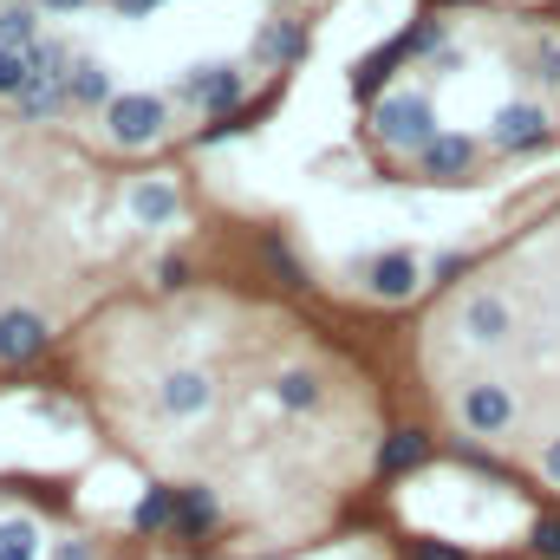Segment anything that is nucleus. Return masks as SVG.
Here are the masks:
<instances>
[{"label": "nucleus", "mask_w": 560, "mask_h": 560, "mask_svg": "<svg viewBox=\"0 0 560 560\" xmlns=\"http://www.w3.org/2000/svg\"><path fill=\"white\" fill-rule=\"evenodd\" d=\"M105 131H112V143H125V150L156 143L170 131V98H156V92H118L105 105Z\"/></svg>", "instance_id": "obj_1"}, {"label": "nucleus", "mask_w": 560, "mask_h": 560, "mask_svg": "<svg viewBox=\"0 0 560 560\" xmlns=\"http://www.w3.org/2000/svg\"><path fill=\"white\" fill-rule=\"evenodd\" d=\"M372 131L385 143H398V150H423V143L436 138V112H430L423 92H385L372 105Z\"/></svg>", "instance_id": "obj_2"}, {"label": "nucleus", "mask_w": 560, "mask_h": 560, "mask_svg": "<svg viewBox=\"0 0 560 560\" xmlns=\"http://www.w3.org/2000/svg\"><path fill=\"white\" fill-rule=\"evenodd\" d=\"M359 280H365L372 300H411V293L423 287V268H418V255L392 248V255H372V261L359 268Z\"/></svg>", "instance_id": "obj_3"}, {"label": "nucleus", "mask_w": 560, "mask_h": 560, "mask_svg": "<svg viewBox=\"0 0 560 560\" xmlns=\"http://www.w3.org/2000/svg\"><path fill=\"white\" fill-rule=\"evenodd\" d=\"M541 138H548V112L541 105H502L495 112V125H489V143L495 150H541Z\"/></svg>", "instance_id": "obj_4"}, {"label": "nucleus", "mask_w": 560, "mask_h": 560, "mask_svg": "<svg viewBox=\"0 0 560 560\" xmlns=\"http://www.w3.org/2000/svg\"><path fill=\"white\" fill-rule=\"evenodd\" d=\"M463 423H469L476 436H502V430L515 423L509 385H469V392H463Z\"/></svg>", "instance_id": "obj_5"}, {"label": "nucleus", "mask_w": 560, "mask_h": 560, "mask_svg": "<svg viewBox=\"0 0 560 560\" xmlns=\"http://www.w3.org/2000/svg\"><path fill=\"white\" fill-rule=\"evenodd\" d=\"M46 352V319L26 313V306H7L0 313V359L20 365V359H39Z\"/></svg>", "instance_id": "obj_6"}, {"label": "nucleus", "mask_w": 560, "mask_h": 560, "mask_svg": "<svg viewBox=\"0 0 560 560\" xmlns=\"http://www.w3.org/2000/svg\"><path fill=\"white\" fill-rule=\"evenodd\" d=\"M509 326H515V313H509V300H495V293H476V300L463 306V332H469L476 346H502Z\"/></svg>", "instance_id": "obj_7"}, {"label": "nucleus", "mask_w": 560, "mask_h": 560, "mask_svg": "<svg viewBox=\"0 0 560 560\" xmlns=\"http://www.w3.org/2000/svg\"><path fill=\"white\" fill-rule=\"evenodd\" d=\"M209 398H215V392H209L202 372H170L163 392H156V405H163L170 418H196V411H209Z\"/></svg>", "instance_id": "obj_8"}, {"label": "nucleus", "mask_w": 560, "mask_h": 560, "mask_svg": "<svg viewBox=\"0 0 560 560\" xmlns=\"http://www.w3.org/2000/svg\"><path fill=\"white\" fill-rule=\"evenodd\" d=\"M418 163H423V176H463V170L476 163V143L456 138V131H436V138L418 150Z\"/></svg>", "instance_id": "obj_9"}, {"label": "nucleus", "mask_w": 560, "mask_h": 560, "mask_svg": "<svg viewBox=\"0 0 560 560\" xmlns=\"http://www.w3.org/2000/svg\"><path fill=\"white\" fill-rule=\"evenodd\" d=\"M306 52V26L300 20H275V26H261V39H255V59H268V66H293Z\"/></svg>", "instance_id": "obj_10"}, {"label": "nucleus", "mask_w": 560, "mask_h": 560, "mask_svg": "<svg viewBox=\"0 0 560 560\" xmlns=\"http://www.w3.org/2000/svg\"><path fill=\"white\" fill-rule=\"evenodd\" d=\"M66 98H72V105H92V112H105L118 92H112V72H105V66L79 59V66H72V79H66Z\"/></svg>", "instance_id": "obj_11"}, {"label": "nucleus", "mask_w": 560, "mask_h": 560, "mask_svg": "<svg viewBox=\"0 0 560 560\" xmlns=\"http://www.w3.org/2000/svg\"><path fill=\"white\" fill-rule=\"evenodd\" d=\"M423 456H430V436H423V430H398V436H385L378 469H385V476H398V469H418Z\"/></svg>", "instance_id": "obj_12"}, {"label": "nucleus", "mask_w": 560, "mask_h": 560, "mask_svg": "<svg viewBox=\"0 0 560 560\" xmlns=\"http://www.w3.org/2000/svg\"><path fill=\"white\" fill-rule=\"evenodd\" d=\"M242 92H248L242 66H215V72H209V98H202V112H209V118H229V112L242 105Z\"/></svg>", "instance_id": "obj_13"}, {"label": "nucleus", "mask_w": 560, "mask_h": 560, "mask_svg": "<svg viewBox=\"0 0 560 560\" xmlns=\"http://www.w3.org/2000/svg\"><path fill=\"white\" fill-rule=\"evenodd\" d=\"M131 215L150 222V229H156V222H176V189H170V183H138V189H131Z\"/></svg>", "instance_id": "obj_14"}, {"label": "nucleus", "mask_w": 560, "mask_h": 560, "mask_svg": "<svg viewBox=\"0 0 560 560\" xmlns=\"http://www.w3.org/2000/svg\"><path fill=\"white\" fill-rule=\"evenodd\" d=\"M39 39V7L33 0H7L0 7V46H33Z\"/></svg>", "instance_id": "obj_15"}, {"label": "nucleus", "mask_w": 560, "mask_h": 560, "mask_svg": "<svg viewBox=\"0 0 560 560\" xmlns=\"http://www.w3.org/2000/svg\"><path fill=\"white\" fill-rule=\"evenodd\" d=\"M13 105H20V118H46V112H59V105H72V98H66V79H46V72H39Z\"/></svg>", "instance_id": "obj_16"}, {"label": "nucleus", "mask_w": 560, "mask_h": 560, "mask_svg": "<svg viewBox=\"0 0 560 560\" xmlns=\"http://www.w3.org/2000/svg\"><path fill=\"white\" fill-rule=\"evenodd\" d=\"M215 528V502L202 489H176V535H209Z\"/></svg>", "instance_id": "obj_17"}, {"label": "nucleus", "mask_w": 560, "mask_h": 560, "mask_svg": "<svg viewBox=\"0 0 560 560\" xmlns=\"http://www.w3.org/2000/svg\"><path fill=\"white\" fill-rule=\"evenodd\" d=\"M33 79H39L33 52H26V46H0V98H20Z\"/></svg>", "instance_id": "obj_18"}, {"label": "nucleus", "mask_w": 560, "mask_h": 560, "mask_svg": "<svg viewBox=\"0 0 560 560\" xmlns=\"http://www.w3.org/2000/svg\"><path fill=\"white\" fill-rule=\"evenodd\" d=\"M275 398L287 405V411H313V405H319V378H313V372H280Z\"/></svg>", "instance_id": "obj_19"}, {"label": "nucleus", "mask_w": 560, "mask_h": 560, "mask_svg": "<svg viewBox=\"0 0 560 560\" xmlns=\"http://www.w3.org/2000/svg\"><path fill=\"white\" fill-rule=\"evenodd\" d=\"M0 560H39V535L26 522H7L0 528Z\"/></svg>", "instance_id": "obj_20"}, {"label": "nucleus", "mask_w": 560, "mask_h": 560, "mask_svg": "<svg viewBox=\"0 0 560 560\" xmlns=\"http://www.w3.org/2000/svg\"><path fill=\"white\" fill-rule=\"evenodd\" d=\"M138 528L150 535V528H176V489H156L150 502L138 509Z\"/></svg>", "instance_id": "obj_21"}, {"label": "nucleus", "mask_w": 560, "mask_h": 560, "mask_svg": "<svg viewBox=\"0 0 560 560\" xmlns=\"http://www.w3.org/2000/svg\"><path fill=\"white\" fill-rule=\"evenodd\" d=\"M261 255H268V261H275L280 275H287V287H306V275H300V261H293V255H287V242H268V248H261Z\"/></svg>", "instance_id": "obj_22"}, {"label": "nucleus", "mask_w": 560, "mask_h": 560, "mask_svg": "<svg viewBox=\"0 0 560 560\" xmlns=\"http://www.w3.org/2000/svg\"><path fill=\"white\" fill-rule=\"evenodd\" d=\"M535 555L560 560V522H541V528H535Z\"/></svg>", "instance_id": "obj_23"}, {"label": "nucleus", "mask_w": 560, "mask_h": 560, "mask_svg": "<svg viewBox=\"0 0 560 560\" xmlns=\"http://www.w3.org/2000/svg\"><path fill=\"white\" fill-rule=\"evenodd\" d=\"M535 66H541V72L560 85V39H541V59H535Z\"/></svg>", "instance_id": "obj_24"}, {"label": "nucleus", "mask_w": 560, "mask_h": 560, "mask_svg": "<svg viewBox=\"0 0 560 560\" xmlns=\"http://www.w3.org/2000/svg\"><path fill=\"white\" fill-rule=\"evenodd\" d=\"M183 280H189V261H163L156 268V287H183Z\"/></svg>", "instance_id": "obj_25"}, {"label": "nucleus", "mask_w": 560, "mask_h": 560, "mask_svg": "<svg viewBox=\"0 0 560 560\" xmlns=\"http://www.w3.org/2000/svg\"><path fill=\"white\" fill-rule=\"evenodd\" d=\"M450 275H463V255H436L430 261V280H450Z\"/></svg>", "instance_id": "obj_26"}, {"label": "nucleus", "mask_w": 560, "mask_h": 560, "mask_svg": "<svg viewBox=\"0 0 560 560\" xmlns=\"http://www.w3.org/2000/svg\"><path fill=\"white\" fill-rule=\"evenodd\" d=\"M112 7H118V13H125V20H143V13H156V7H163V0H112Z\"/></svg>", "instance_id": "obj_27"}, {"label": "nucleus", "mask_w": 560, "mask_h": 560, "mask_svg": "<svg viewBox=\"0 0 560 560\" xmlns=\"http://www.w3.org/2000/svg\"><path fill=\"white\" fill-rule=\"evenodd\" d=\"M52 560H92V548H85V541H59V548H52Z\"/></svg>", "instance_id": "obj_28"}, {"label": "nucleus", "mask_w": 560, "mask_h": 560, "mask_svg": "<svg viewBox=\"0 0 560 560\" xmlns=\"http://www.w3.org/2000/svg\"><path fill=\"white\" fill-rule=\"evenodd\" d=\"M541 469H548V476H555V482H560V436H555V443H548V450H541Z\"/></svg>", "instance_id": "obj_29"}, {"label": "nucleus", "mask_w": 560, "mask_h": 560, "mask_svg": "<svg viewBox=\"0 0 560 560\" xmlns=\"http://www.w3.org/2000/svg\"><path fill=\"white\" fill-rule=\"evenodd\" d=\"M46 13H79V7H92V0H39Z\"/></svg>", "instance_id": "obj_30"}]
</instances>
